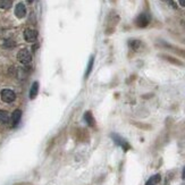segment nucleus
<instances>
[{"label":"nucleus","instance_id":"1","mask_svg":"<svg viewBox=\"0 0 185 185\" xmlns=\"http://www.w3.org/2000/svg\"><path fill=\"white\" fill-rule=\"evenodd\" d=\"M17 59L18 61L21 64H24V65H26V64H30L32 60V55L31 53L28 51L27 49H22L18 51L17 53Z\"/></svg>","mask_w":185,"mask_h":185},{"label":"nucleus","instance_id":"2","mask_svg":"<svg viewBox=\"0 0 185 185\" xmlns=\"http://www.w3.org/2000/svg\"><path fill=\"white\" fill-rule=\"evenodd\" d=\"M0 97H1V100H2V101L7 102V103H11V102L15 101V99H16L15 92L14 91L9 90V89H5V90L1 91Z\"/></svg>","mask_w":185,"mask_h":185},{"label":"nucleus","instance_id":"3","mask_svg":"<svg viewBox=\"0 0 185 185\" xmlns=\"http://www.w3.org/2000/svg\"><path fill=\"white\" fill-rule=\"evenodd\" d=\"M149 23H150V16L148 14H145V13H142V14H140L137 17H136L135 19V24L137 27H147L148 25H149Z\"/></svg>","mask_w":185,"mask_h":185},{"label":"nucleus","instance_id":"4","mask_svg":"<svg viewBox=\"0 0 185 185\" xmlns=\"http://www.w3.org/2000/svg\"><path fill=\"white\" fill-rule=\"evenodd\" d=\"M24 39L27 42H35L38 39V32L32 28H26L24 31Z\"/></svg>","mask_w":185,"mask_h":185},{"label":"nucleus","instance_id":"5","mask_svg":"<svg viewBox=\"0 0 185 185\" xmlns=\"http://www.w3.org/2000/svg\"><path fill=\"white\" fill-rule=\"evenodd\" d=\"M21 118H22V111L19 110V109H16V110H14V112L11 114V124L13 127H15V126H17L18 124H19V122H21Z\"/></svg>","mask_w":185,"mask_h":185},{"label":"nucleus","instance_id":"6","mask_svg":"<svg viewBox=\"0 0 185 185\" xmlns=\"http://www.w3.org/2000/svg\"><path fill=\"white\" fill-rule=\"evenodd\" d=\"M111 137L114 139V141H115V143L117 144V145H120V147H122L125 151H127V150L129 149L128 143H127V142H126L125 140H123V139H122V137H120L119 135H117V134H112Z\"/></svg>","mask_w":185,"mask_h":185},{"label":"nucleus","instance_id":"7","mask_svg":"<svg viewBox=\"0 0 185 185\" xmlns=\"http://www.w3.org/2000/svg\"><path fill=\"white\" fill-rule=\"evenodd\" d=\"M15 15H16L17 18L25 17V15H26V8H25L24 4L19 2V4L16 5V7H15Z\"/></svg>","mask_w":185,"mask_h":185},{"label":"nucleus","instance_id":"8","mask_svg":"<svg viewBox=\"0 0 185 185\" xmlns=\"http://www.w3.org/2000/svg\"><path fill=\"white\" fill-rule=\"evenodd\" d=\"M11 122V116L7 111L5 110H1L0 109V123L1 124H7V123Z\"/></svg>","mask_w":185,"mask_h":185},{"label":"nucleus","instance_id":"9","mask_svg":"<svg viewBox=\"0 0 185 185\" xmlns=\"http://www.w3.org/2000/svg\"><path fill=\"white\" fill-rule=\"evenodd\" d=\"M39 92V83L38 82H34L32 84L31 90H30V99H34L36 95H38Z\"/></svg>","mask_w":185,"mask_h":185},{"label":"nucleus","instance_id":"10","mask_svg":"<svg viewBox=\"0 0 185 185\" xmlns=\"http://www.w3.org/2000/svg\"><path fill=\"white\" fill-rule=\"evenodd\" d=\"M161 179L160 175L157 174V175H153L152 177H150L149 179H148V182L145 183V185H156L157 183H159Z\"/></svg>","mask_w":185,"mask_h":185},{"label":"nucleus","instance_id":"11","mask_svg":"<svg viewBox=\"0 0 185 185\" xmlns=\"http://www.w3.org/2000/svg\"><path fill=\"white\" fill-rule=\"evenodd\" d=\"M84 118H85V122L89 124V126H95V118H93V116H92V114L90 111L85 112Z\"/></svg>","mask_w":185,"mask_h":185},{"label":"nucleus","instance_id":"12","mask_svg":"<svg viewBox=\"0 0 185 185\" xmlns=\"http://www.w3.org/2000/svg\"><path fill=\"white\" fill-rule=\"evenodd\" d=\"M93 64H95V57L91 56L90 60H89V65H87L86 72H85V78H87V76L90 75L91 70H92V68H93Z\"/></svg>","mask_w":185,"mask_h":185},{"label":"nucleus","instance_id":"13","mask_svg":"<svg viewBox=\"0 0 185 185\" xmlns=\"http://www.w3.org/2000/svg\"><path fill=\"white\" fill-rule=\"evenodd\" d=\"M128 45H129V48H131V49L137 50L139 48H140L141 42L139 41V40H129V41H128Z\"/></svg>","mask_w":185,"mask_h":185},{"label":"nucleus","instance_id":"14","mask_svg":"<svg viewBox=\"0 0 185 185\" xmlns=\"http://www.w3.org/2000/svg\"><path fill=\"white\" fill-rule=\"evenodd\" d=\"M11 6V0H0V8L8 9Z\"/></svg>","mask_w":185,"mask_h":185},{"label":"nucleus","instance_id":"15","mask_svg":"<svg viewBox=\"0 0 185 185\" xmlns=\"http://www.w3.org/2000/svg\"><path fill=\"white\" fill-rule=\"evenodd\" d=\"M164 1H166L169 6H171V7H174V8H176V5H175V2H174V0H164Z\"/></svg>","mask_w":185,"mask_h":185},{"label":"nucleus","instance_id":"16","mask_svg":"<svg viewBox=\"0 0 185 185\" xmlns=\"http://www.w3.org/2000/svg\"><path fill=\"white\" fill-rule=\"evenodd\" d=\"M178 2H179L182 7H185V0H178Z\"/></svg>","mask_w":185,"mask_h":185},{"label":"nucleus","instance_id":"17","mask_svg":"<svg viewBox=\"0 0 185 185\" xmlns=\"http://www.w3.org/2000/svg\"><path fill=\"white\" fill-rule=\"evenodd\" d=\"M182 176H183V178H185V167L183 168V174H182Z\"/></svg>","mask_w":185,"mask_h":185},{"label":"nucleus","instance_id":"18","mask_svg":"<svg viewBox=\"0 0 185 185\" xmlns=\"http://www.w3.org/2000/svg\"><path fill=\"white\" fill-rule=\"evenodd\" d=\"M27 1H28V2H32V1H33V0H27Z\"/></svg>","mask_w":185,"mask_h":185}]
</instances>
